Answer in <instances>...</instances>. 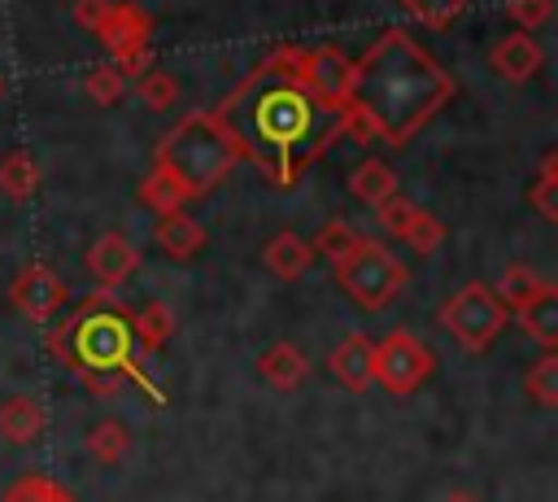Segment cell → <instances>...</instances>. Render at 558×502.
<instances>
[{
    "instance_id": "6",
    "label": "cell",
    "mask_w": 558,
    "mask_h": 502,
    "mask_svg": "<svg viewBox=\"0 0 558 502\" xmlns=\"http://www.w3.org/2000/svg\"><path fill=\"white\" fill-rule=\"evenodd\" d=\"M510 323V310L497 301V292L480 279L462 284L445 306H440V327L466 349V354H488V345L501 336Z\"/></svg>"
},
{
    "instance_id": "9",
    "label": "cell",
    "mask_w": 558,
    "mask_h": 502,
    "mask_svg": "<svg viewBox=\"0 0 558 502\" xmlns=\"http://www.w3.org/2000/svg\"><path fill=\"white\" fill-rule=\"evenodd\" d=\"M292 65L305 79V87L314 96H323L327 105L344 109V92H349V57L336 44H318V48H292Z\"/></svg>"
},
{
    "instance_id": "30",
    "label": "cell",
    "mask_w": 558,
    "mask_h": 502,
    "mask_svg": "<svg viewBox=\"0 0 558 502\" xmlns=\"http://www.w3.org/2000/svg\"><path fill=\"white\" fill-rule=\"evenodd\" d=\"M140 201L153 210V214H170V210H183V192L161 175V170H148L140 179Z\"/></svg>"
},
{
    "instance_id": "33",
    "label": "cell",
    "mask_w": 558,
    "mask_h": 502,
    "mask_svg": "<svg viewBox=\"0 0 558 502\" xmlns=\"http://www.w3.org/2000/svg\"><path fill=\"white\" fill-rule=\"evenodd\" d=\"M353 240H357V231H353L344 218H331V223H323V231L314 236V253H323V258H331V262H336Z\"/></svg>"
},
{
    "instance_id": "21",
    "label": "cell",
    "mask_w": 558,
    "mask_h": 502,
    "mask_svg": "<svg viewBox=\"0 0 558 502\" xmlns=\"http://www.w3.org/2000/svg\"><path fill=\"white\" fill-rule=\"evenodd\" d=\"M131 450V432L122 419H96L87 428V454L100 463V467H118Z\"/></svg>"
},
{
    "instance_id": "19",
    "label": "cell",
    "mask_w": 558,
    "mask_h": 502,
    "mask_svg": "<svg viewBox=\"0 0 558 502\" xmlns=\"http://www.w3.org/2000/svg\"><path fill=\"white\" fill-rule=\"evenodd\" d=\"M349 188H353V196H357V201H366V205L375 210L379 201H388V196L397 192V170H392L384 157H366V162H357V166H353Z\"/></svg>"
},
{
    "instance_id": "29",
    "label": "cell",
    "mask_w": 558,
    "mask_h": 502,
    "mask_svg": "<svg viewBox=\"0 0 558 502\" xmlns=\"http://www.w3.org/2000/svg\"><path fill=\"white\" fill-rule=\"evenodd\" d=\"M527 393L536 397V406L558 410V354L554 349H545L536 358V367L527 371Z\"/></svg>"
},
{
    "instance_id": "27",
    "label": "cell",
    "mask_w": 558,
    "mask_h": 502,
    "mask_svg": "<svg viewBox=\"0 0 558 502\" xmlns=\"http://www.w3.org/2000/svg\"><path fill=\"white\" fill-rule=\"evenodd\" d=\"M83 92L92 96V105H118L122 92H126V79H122V70L113 61H100V65H92L83 74Z\"/></svg>"
},
{
    "instance_id": "26",
    "label": "cell",
    "mask_w": 558,
    "mask_h": 502,
    "mask_svg": "<svg viewBox=\"0 0 558 502\" xmlns=\"http://www.w3.org/2000/svg\"><path fill=\"white\" fill-rule=\"evenodd\" d=\"M527 201L536 205V214H541L545 223H558V153H554V148L545 153L541 175H536V183H532Z\"/></svg>"
},
{
    "instance_id": "32",
    "label": "cell",
    "mask_w": 558,
    "mask_h": 502,
    "mask_svg": "<svg viewBox=\"0 0 558 502\" xmlns=\"http://www.w3.org/2000/svg\"><path fill=\"white\" fill-rule=\"evenodd\" d=\"M506 17L514 22V31H536L554 17V0H506Z\"/></svg>"
},
{
    "instance_id": "8",
    "label": "cell",
    "mask_w": 558,
    "mask_h": 502,
    "mask_svg": "<svg viewBox=\"0 0 558 502\" xmlns=\"http://www.w3.org/2000/svg\"><path fill=\"white\" fill-rule=\"evenodd\" d=\"M432 371H436L432 349H427L414 332H405V327L388 332V336L371 349V380H375L384 393H392V397H410Z\"/></svg>"
},
{
    "instance_id": "12",
    "label": "cell",
    "mask_w": 558,
    "mask_h": 502,
    "mask_svg": "<svg viewBox=\"0 0 558 502\" xmlns=\"http://www.w3.org/2000/svg\"><path fill=\"white\" fill-rule=\"evenodd\" d=\"M488 65L506 79V83H527L541 65H545V48L527 35V31H510V35H501L497 44H493V52H488Z\"/></svg>"
},
{
    "instance_id": "4",
    "label": "cell",
    "mask_w": 558,
    "mask_h": 502,
    "mask_svg": "<svg viewBox=\"0 0 558 502\" xmlns=\"http://www.w3.org/2000/svg\"><path fill=\"white\" fill-rule=\"evenodd\" d=\"M235 162H240V153H235L231 135L222 131V122L214 118V109H196V113L179 118L174 131L161 135L153 170H161L183 192V201H196V196H209L231 175Z\"/></svg>"
},
{
    "instance_id": "23",
    "label": "cell",
    "mask_w": 558,
    "mask_h": 502,
    "mask_svg": "<svg viewBox=\"0 0 558 502\" xmlns=\"http://www.w3.org/2000/svg\"><path fill=\"white\" fill-rule=\"evenodd\" d=\"M174 336V310L166 301H148L140 314H135V340L144 354H157L166 340Z\"/></svg>"
},
{
    "instance_id": "7",
    "label": "cell",
    "mask_w": 558,
    "mask_h": 502,
    "mask_svg": "<svg viewBox=\"0 0 558 502\" xmlns=\"http://www.w3.org/2000/svg\"><path fill=\"white\" fill-rule=\"evenodd\" d=\"M92 35L109 48V57H113V65L122 70V79H140V74L153 65V48H148V39H153V17H148L140 4H131V0H109L100 26H96Z\"/></svg>"
},
{
    "instance_id": "1",
    "label": "cell",
    "mask_w": 558,
    "mask_h": 502,
    "mask_svg": "<svg viewBox=\"0 0 558 502\" xmlns=\"http://www.w3.org/2000/svg\"><path fill=\"white\" fill-rule=\"evenodd\" d=\"M214 118L231 135L235 153L275 188H296V179L349 131V113L314 96L296 74L292 44L266 52L214 105Z\"/></svg>"
},
{
    "instance_id": "36",
    "label": "cell",
    "mask_w": 558,
    "mask_h": 502,
    "mask_svg": "<svg viewBox=\"0 0 558 502\" xmlns=\"http://www.w3.org/2000/svg\"><path fill=\"white\" fill-rule=\"evenodd\" d=\"M440 502H480V498H475L471 489H453V493H445Z\"/></svg>"
},
{
    "instance_id": "3",
    "label": "cell",
    "mask_w": 558,
    "mask_h": 502,
    "mask_svg": "<svg viewBox=\"0 0 558 502\" xmlns=\"http://www.w3.org/2000/svg\"><path fill=\"white\" fill-rule=\"evenodd\" d=\"M48 349L70 375L92 389V397H118V380L126 375L140 384V393H148L153 406L166 402V393L140 362L144 349L135 340V314L109 288L83 297L78 310L48 336Z\"/></svg>"
},
{
    "instance_id": "2",
    "label": "cell",
    "mask_w": 558,
    "mask_h": 502,
    "mask_svg": "<svg viewBox=\"0 0 558 502\" xmlns=\"http://www.w3.org/2000/svg\"><path fill=\"white\" fill-rule=\"evenodd\" d=\"M453 100V79L436 57L401 26H388L349 61L344 113L353 140H384L388 148L410 144L445 105Z\"/></svg>"
},
{
    "instance_id": "14",
    "label": "cell",
    "mask_w": 558,
    "mask_h": 502,
    "mask_svg": "<svg viewBox=\"0 0 558 502\" xmlns=\"http://www.w3.org/2000/svg\"><path fill=\"white\" fill-rule=\"evenodd\" d=\"M371 349H375V340H366L362 332H349L336 349H331V375L349 389V393H362V389H371L375 380H371Z\"/></svg>"
},
{
    "instance_id": "22",
    "label": "cell",
    "mask_w": 558,
    "mask_h": 502,
    "mask_svg": "<svg viewBox=\"0 0 558 502\" xmlns=\"http://www.w3.org/2000/svg\"><path fill=\"white\" fill-rule=\"evenodd\" d=\"M541 284H545V279H541V275H536L532 266H523V262H514V266H506V271L497 275V284H493V292H497V301H501V306H506V310L514 314L519 306H527V301H532V297L541 292Z\"/></svg>"
},
{
    "instance_id": "31",
    "label": "cell",
    "mask_w": 558,
    "mask_h": 502,
    "mask_svg": "<svg viewBox=\"0 0 558 502\" xmlns=\"http://www.w3.org/2000/svg\"><path fill=\"white\" fill-rule=\"evenodd\" d=\"M401 240L418 253V258H427V253H436L440 249V240H445V227H440V218L436 214H427V210H414V218H410V227L401 231Z\"/></svg>"
},
{
    "instance_id": "11",
    "label": "cell",
    "mask_w": 558,
    "mask_h": 502,
    "mask_svg": "<svg viewBox=\"0 0 558 502\" xmlns=\"http://www.w3.org/2000/svg\"><path fill=\"white\" fill-rule=\"evenodd\" d=\"M83 262H87V275H92L100 288H118V284H126L131 271L140 266V249H135L122 231H105V236L92 240V249H87Z\"/></svg>"
},
{
    "instance_id": "18",
    "label": "cell",
    "mask_w": 558,
    "mask_h": 502,
    "mask_svg": "<svg viewBox=\"0 0 558 502\" xmlns=\"http://www.w3.org/2000/svg\"><path fill=\"white\" fill-rule=\"evenodd\" d=\"M266 266H270V275H279V279H301L305 271H310V262H314V244L310 240H301L296 231H279V236H270L266 240Z\"/></svg>"
},
{
    "instance_id": "10",
    "label": "cell",
    "mask_w": 558,
    "mask_h": 502,
    "mask_svg": "<svg viewBox=\"0 0 558 502\" xmlns=\"http://www.w3.org/2000/svg\"><path fill=\"white\" fill-rule=\"evenodd\" d=\"M9 301H13L31 323H48V319L61 310V301H65V284H61V275H57L52 266L26 262V266L13 275V284H9Z\"/></svg>"
},
{
    "instance_id": "28",
    "label": "cell",
    "mask_w": 558,
    "mask_h": 502,
    "mask_svg": "<svg viewBox=\"0 0 558 502\" xmlns=\"http://www.w3.org/2000/svg\"><path fill=\"white\" fill-rule=\"evenodd\" d=\"M135 92H140V100L148 105V109H170L174 100H179V79L174 74H166V70H157V65H148L140 79H135Z\"/></svg>"
},
{
    "instance_id": "35",
    "label": "cell",
    "mask_w": 558,
    "mask_h": 502,
    "mask_svg": "<svg viewBox=\"0 0 558 502\" xmlns=\"http://www.w3.org/2000/svg\"><path fill=\"white\" fill-rule=\"evenodd\" d=\"M70 9H74V22H78L83 31H96L100 17H105V9H109V0H74Z\"/></svg>"
},
{
    "instance_id": "37",
    "label": "cell",
    "mask_w": 558,
    "mask_h": 502,
    "mask_svg": "<svg viewBox=\"0 0 558 502\" xmlns=\"http://www.w3.org/2000/svg\"><path fill=\"white\" fill-rule=\"evenodd\" d=\"M0 96H4V79H0Z\"/></svg>"
},
{
    "instance_id": "15",
    "label": "cell",
    "mask_w": 558,
    "mask_h": 502,
    "mask_svg": "<svg viewBox=\"0 0 558 502\" xmlns=\"http://www.w3.org/2000/svg\"><path fill=\"white\" fill-rule=\"evenodd\" d=\"M44 423H48V415H44V406H39L35 397L13 393L9 402H0V437H4V441H13V445H35V441L44 437Z\"/></svg>"
},
{
    "instance_id": "24",
    "label": "cell",
    "mask_w": 558,
    "mask_h": 502,
    "mask_svg": "<svg viewBox=\"0 0 558 502\" xmlns=\"http://www.w3.org/2000/svg\"><path fill=\"white\" fill-rule=\"evenodd\" d=\"M0 502H78L65 485H57L52 476H39V471H26V476H17L4 493H0Z\"/></svg>"
},
{
    "instance_id": "17",
    "label": "cell",
    "mask_w": 558,
    "mask_h": 502,
    "mask_svg": "<svg viewBox=\"0 0 558 502\" xmlns=\"http://www.w3.org/2000/svg\"><path fill=\"white\" fill-rule=\"evenodd\" d=\"M514 319H519V327H523L541 349H554V345H558V288L545 279L541 292H536L527 306L514 310Z\"/></svg>"
},
{
    "instance_id": "13",
    "label": "cell",
    "mask_w": 558,
    "mask_h": 502,
    "mask_svg": "<svg viewBox=\"0 0 558 502\" xmlns=\"http://www.w3.org/2000/svg\"><path fill=\"white\" fill-rule=\"evenodd\" d=\"M257 375H262L275 393H292V389H301V380L310 375V358H305L292 340H275L270 349H262Z\"/></svg>"
},
{
    "instance_id": "25",
    "label": "cell",
    "mask_w": 558,
    "mask_h": 502,
    "mask_svg": "<svg viewBox=\"0 0 558 502\" xmlns=\"http://www.w3.org/2000/svg\"><path fill=\"white\" fill-rule=\"evenodd\" d=\"M466 4L471 0H401V9L427 31H449L466 13Z\"/></svg>"
},
{
    "instance_id": "34",
    "label": "cell",
    "mask_w": 558,
    "mask_h": 502,
    "mask_svg": "<svg viewBox=\"0 0 558 502\" xmlns=\"http://www.w3.org/2000/svg\"><path fill=\"white\" fill-rule=\"evenodd\" d=\"M414 210H418L414 201H405L401 192H392L388 201H379V205H375V218L384 223V231H392V236L401 240V231L410 227V218H414Z\"/></svg>"
},
{
    "instance_id": "20",
    "label": "cell",
    "mask_w": 558,
    "mask_h": 502,
    "mask_svg": "<svg viewBox=\"0 0 558 502\" xmlns=\"http://www.w3.org/2000/svg\"><path fill=\"white\" fill-rule=\"evenodd\" d=\"M0 192L9 201H31L39 192V166L26 148H9L0 157Z\"/></svg>"
},
{
    "instance_id": "16",
    "label": "cell",
    "mask_w": 558,
    "mask_h": 502,
    "mask_svg": "<svg viewBox=\"0 0 558 502\" xmlns=\"http://www.w3.org/2000/svg\"><path fill=\"white\" fill-rule=\"evenodd\" d=\"M153 240L161 244V253H170V258H196L201 249H205V231H201V223L192 218V214H183V210H170V214H157V227H153Z\"/></svg>"
},
{
    "instance_id": "5",
    "label": "cell",
    "mask_w": 558,
    "mask_h": 502,
    "mask_svg": "<svg viewBox=\"0 0 558 502\" xmlns=\"http://www.w3.org/2000/svg\"><path fill=\"white\" fill-rule=\"evenodd\" d=\"M331 275L336 284L362 306V310H384L401 297L410 271L405 262L384 244V240H371V236H357L336 262H331Z\"/></svg>"
}]
</instances>
